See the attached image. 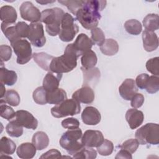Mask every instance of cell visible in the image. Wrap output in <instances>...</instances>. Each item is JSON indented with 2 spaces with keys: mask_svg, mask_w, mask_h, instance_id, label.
Listing matches in <instances>:
<instances>
[{
  "mask_svg": "<svg viewBox=\"0 0 159 159\" xmlns=\"http://www.w3.org/2000/svg\"><path fill=\"white\" fill-rule=\"evenodd\" d=\"M80 122L79 120L73 117L66 118L62 120L61 125L63 128L67 129H78L80 127Z\"/></svg>",
  "mask_w": 159,
  "mask_h": 159,
  "instance_id": "cell-45",
  "label": "cell"
},
{
  "mask_svg": "<svg viewBox=\"0 0 159 159\" xmlns=\"http://www.w3.org/2000/svg\"><path fill=\"white\" fill-rule=\"evenodd\" d=\"M17 80L16 73L12 70H9L4 67L0 68V81L1 83L7 85H14Z\"/></svg>",
  "mask_w": 159,
  "mask_h": 159,
  "instance_id": "cell-27",
  "label": "cell"
},
{
  "mask_svg": "<svg viewBox=\"0 0 159 159\" xmlns=\"http://www.w3.org/2000/svg\"><path fill=\"white\" fill-rule=\"evenodd\" d=\"M30 43L36 47H43L46 42L43 27L40 22L31 23L29 25V32L27 37Z\"/></svg>",
  "mask_w": 159,
  "mask_h": 159,
  "instance_id": "cell-9",
  "label": "cell"
},
{
  "mask_svg": "<svg viewBox=\"0 0 159 159\" xmlns=\"http://www.w3.org/2000/svg\"><path fill=\"white\" fill-rule=\"evenodd\" d=\"M101 52L105 55L113 56L119 50V45L116 40L112 39H106L103 44L100 46Z\"/></svg>",
  "mask_w": 159,
  "mask_h": 159,
  "instance_id": "cell-28",
  "label": "cell"
},
{
  "mask_svg": "<svg viewBox=\"0 0 159 159\" xmlns=\"http://www.w3.org/2000/svg\"><path fill=\"white\" fill-rule=\"evenodd\" d=\"M84 1H58V2L65 6L74 15L83 6Z\"/></svg>",
  "mask_w": 159,
  "mask_h": 159,
  "instance_id": "cell-42",
  "label": "cell"
},
{
  "mask_svg": "<svg viewBox=\"0 0 159 159\" xmlns=\"http://www.w3.org/2000/svg\"><path fill=\"white\" fill-rule=\"evenodd\" d=\"M149 78V75L147 73H142L138 75L135 79V84L137 88L140 89H145L147 81Z\"/></svg>",
  "mask_w": 159,
  "mask_h": 159,
  "instance_id": "cell-48",
  "label": "cell"
},
{
  "mask_svg": "<svg viewBox=\"0 0 159 159\" xmlns=\"http://www.w3.org/2000/svg\"><path fill=\"white\" fill-rule=\"evenodd\" d=\"M21 17L32 23L38 22L41 19V12L31 2H24L19 7Z\"/></svg>",
  "mask_w": 159,
  "mask_h": 159,
  "instance_id": "cell-10",
  "label": "cell"
},
{
  "mask_svg": "<svg viewBox=\"0 0 159 159\" xmlns=\"http://www.w3.org/2000/svg\"><path fill=\"white\" fill-rule=\"evenodd\" d=\"M5 92H6V89L4 86V84L1 83V91H0V98L2 99L3 97L5 96Z\"/></svg>",
  "mask_w": 159,
  "mask_h": 159,
  "instance_id": "cell-51",
  "label": "cell"
},
{
  "mask_svg": "<svg viewBox=\"0 0 159 159\" xmlns=\"http://www.w3.org/2000/svg\"><path fill=\"white\" fill-rule=\"evenodd\" d=\"M72 98L80 103L91 104L94 99V93L90 86H84L73 93Z\"/></svg>",
  "mask_w": 159,
  "mask_h": 159,
  "instance_id": "cell-15",
  "label": "cell"
},
{
  "mask_svg": "<svg viewBox=\"0 0 159 159\" xmlns=\"http://www.w3.org/2000/svg\"><path fill=\"white\" fill-rule=\"evenodd\" d=\"M61 153L57 149H50L47 152L44 153L42 156L40 157V158H61Z\"/></svg>",
  "mask_w": 159,
  "mask_h": 159,
  "instance_id": "cell-49",
  "label": "cell"
},
{
  "mask_svg": "<svg viewBox=\"0 0 159 159\" xmlns=\"http://www.w3.org/2000/svg\"><path fill=\"white\" fill-rule=\"evenodd\" d=\"M81 111L80 103L74 99H66L51 109L52 115L56 118L78 114Z\"/></svg>",
  "mask_w": 159,
  "mask_h": 159,
  "instance_id": "cell-6",
  "label": "cell"
},
{
  "mask_svg": "<svg viewBox=\"0 0 159 159\" xmlns=\"http://www.w3.org/2000/svg\"><path fill=\"white\" fill-rule=\"evenodd\" d=\"M64 11L59 7L47 9L41 12L40 21L46 24V32L51 36L59 34Z\"/></svg>",
  "mask_w": 159,
  "mask_h": 159,
  "instance_id": "cell-3",
  "label": "cell"
},
{
  "mask_svg": "<svg viewBox=\"0 0 159 159\" xmlns=\"http://www.w3.org/2000/svg\"><path fill=\"white\" fill-rule=\"evenodd\" d=\"M12 120H14L19 125L27 129L35 130L38 126L37 119L30 112L25 110L16 111V116Z\"/></svg>",
  "mask_w": 159,
  "mask_h": 159,
  "instance_id": "cell-11",
  "label": "cell"
},
{
  "mask_svg": "<svg viewBox=\"0 0 159 159\" xmlns=\"http://www.w3.org/2000/svg\"><path fill=\"white\" fill-rule=\"evenodd\" d=\"M17 15L16 9L11 6H4L0 8V18L2 22L8 24H14Z\"/></svg>",
  "mask_w": 159,
  "mask_h": 159,
  "instance_id": "cell-22",
  "label": "cell"
},
{
  "mask_svg": "<svg viewBox=\"0 0 159 159\" xmlns=\"http://www.w3.org/2000/svg\"><path fill=\"white\" fill-rule=\"evenodd\" d=\"M78 30L79 27L75 23V19L69 13H65L61 20V29L58 34L60 39L65 42H70L73 40Z\"/></svg>",
  "mask_w": 159,
  "mask_h": 159,
  "instance_id": "cell-7",
  "label": "cell"
},
{
  "mask_svg": "<svg viewBox=\"0 0 159 159\" xmlns=\"http://www.w3.org/2000/svg\"><path fill=\"white\" fill-rule=\"evenodd\" d=\"M81 119L86 125H96L100 122L101 116L96 107L88 106L83 110L81 114Z\"/></svg>",
  "mask_w": 159,
  "mask_h": 159,
  "instance_id": "cell-13",
  "label": "cell"
},
{
  "mask_svg": "<svg viewBox=\"0 0 159 159\" xmlns=\"http://www.w3.org/2000/svg\"><path fill=\"white\" fill-rule=\"evenodd\" d=\"M81 70L83 73V86L94 85L100 78V71L98 68H93L90 69H85L81 67Z\"/></svg>",
  "mask_w": 159,
  "mask_h": 159,
  "instance_id": "cell-20",
  "label": "cell"
},
{
  "mask_svg": "<svg viewBox=\"0 0 159 159\" xmlns=\"http://www.w3.org/2000/svg\"><path fill=\"white\" fill-rule=\"evenodd\" d=\"M98 61V58L94 52L89 50L83 53L81 58L82 67L85 69L93 68L95 66Z\"/></svg>",
  "mask_w": 159,
  "mask_h": 159,
  "instance_id": "cell-29",
  "label": "cell"
},
{
  "mask_svg": "<svg viewBox=\"0 0 159 159\" xmlns=\"http://www.w3.org/2000/svg\"><path fill=\"white\" fill-rule=\"evenodd\" d=\"M135 139L141 145H158L159 143V125L147 123L137 130Z\"/></svg>",
  "mask_w": 159,
  "mask_h": 159,
  "instance_id": "cell-5",
  "label": "cell"
},
{
  "mask_svg": "<svg viewBox=\"0 0 159 159\" xmlns=\"http://www.w3.org/2000/svg\"><path fill=\"white\" fill-rule=\"evenodd\" d=\"M11 45L17 55L16 61L18 64H25L32 58L33 54L31 45L27 40L19 39Z\"/></svg>",
  "mask_w": 159,
  "mask_h": 159,
  "instance_id": "cell-8",
  "label": "cell"
},
{
  "mask_svg": "<svg viewBox=\"0 0 159 159\" xmlns=\"http://www.w3.org/2000/svg\"><path fill=\"white\" fill-rule=\"evenodd\" d=\"M116 159H117V158H132V154L130 153H129V152H127V150H124V149H122L118 152V153H117L116 156Z\"/></svg>",
  "mask_w": 159,
  "mask_h": 159,
  "instance_id": "cell-50",
  "label": "cell"
},
{
  "mask_svg": "<svg viewBox=\"0 0 159 159\" xmlns=\"http://www.w3.org/2000/svg\"><path fill=\"white\" fill-rule=\"evenodd\" d=\"M93 44L91 39H89L87 35L83 33L79 34L75 41L73 43V47L79 56L82 55L87 51L91 50Z\"/></svg>",
  "mask_w": 159,
  "mask_h": 159,
  "instance_id": "cell-16",
  "label": "cell"
},
{
  "mask_svg": "<svg viewBox=\"0 0 159 159\" xmlns=\"http://www.w3.org/2000/svg\"><path fill=\"white\" fill-rule=\"evenodd\" d=\"M1 27L2 32L9 40L11 44L19 39H22L18 35L14 24H8L2 22Z\"/></svg>",
  "mask_w": 159,
  "mask_h": 159,
  "instance_id": "cell-26",
  "label": "cell"
},
{
  "mask_svg": "<svg viewBox=\"0 0 159 159\" xmlns=\"http://www.w3.org/2000/svg\"><path fill=\"white\" fill-rule=\"evenodd\" d=\"M32 143L35 147L37 150H42L48 147L49 139L46 133L42 131H38L33 135Z\"/></svg>",
  "mask_w": 159,
  "mask_h": 159,
  "instance_id": "cell-25",
  "label": "cell"
},
{
  "mask_svg": "<svg viewBox=\"0 0 159 159\" xmlns=\"http://www.w3.org/2000/svg\"><path fill=\"white\" fill-rule=\"evenodd\" d=\"M55 1H37V2L39 3V4H47V3H52V2H54Z\"/></svg>",
  "mask_w": 159,
  "mask_h": 159,
  "instance_id": "cell-52",
  "label": "cell"
},
{
  "mask_svg": "<svg viewBox=\"0 0 159 159\" xmlns=\"http://www.w3.org/2000/svg\"><path fill=\"white\" fill-rule=\"evenodd\" d=\"M139 146V143L136 139H130L124 142L121 145L120 148L122 149L127 150V152L132 154L136 152Z\"/></svg>",
  "mask_w": 159,
  "mask_h": 159,
  "instance_id": "cell-43",
  "label": "cell"
},
{
  "mask_svg": "<svg viewBox=\"0 0 159 159\" xmlns=\"http://www.w3.org/2000/svg\"><path fill=\"white\" fill-rule=\"evenodd\" d=\"M143 47L148 52L155 50L158 47V38L154 32L145 30L142 33Z\"/></svg>",
  "mask_w": 159,
  "mask_h": 159,
  "instance_id": "cell-18",
  "label": "cell"
},
{
  "mask_svg": "<svg viewBox=\"0 0 159 159\" xmlns=\"http://www.w3.org/2000/svg\"><path fill=\"white\" fill-rule=\"evenodd\" d=\"M79 57L73 43L68 44L63 55L52 59L49 66L50 71L62 74L72 71L77 66V59Z\"/></svg>",
  "mask_w": 159,
  "mask_h": 159,
  "instance_id": "cell-2",
  "label": "cell"
},
{
  "mask_svg": "<svg viewBox=\"0 0 159 159\" xmlns=\"http://www.w3.org/2000/svg\"><path fill=\"white\" fill-rule=\"evenodd\" d=\"M32 97L34 102L38 104L45 105L47 103V91L43 86L37 88L33 92Z\"/></svg>",
  "mask_w": 159,
  "mask_h": 159,
  "instance_id": "cell-35",
  "label": "cell"
},
{
  "mask_svg": "<svg viewBox=\"0 0 159 159\" xmlns=\"http://www.w3.org/2000/svg\"><path fill=\"white\" fill-rule=\"evenodd\" d=\"M138 91V88L133 79L125 80L119 88V93L120 96L126 101H129L132 97Z\"/></svg>",
  "mask_w": 159,
  "mask_h": 159,
  "instance_id": "cell-14",
  "label": "cell"
},
{
  "mask_svg": "<svg viewBox=\"0 0 159 159\" xmlns=\"http://www.w3.org/2000/svg\"><path fill=\"white\" fill-rule=\"evenodd\" d=\"M146 68L148 71L154 76L159 75V58L158 57L149 59L146 63Z\"/></svg>",
  "mask_w": 159,
  "mask_h": 159,
  "instance_id": "cell-41",
  "label": "cell"
},
{
  "mask_svg": "<svg viewBox=\"0 0 159 159\" xmlns=\"http://www.w3.org/2000/svg\"><path fill=\"white\" fill-rule=\"evenodd\" d=\"M6 131L11 137H19L23 134V127L19 125L14 120H11L7 124Z\"/></svg>",
  "mask_w": 159,
  "mask_h": 159,
  "instance_id": "cell-34",
  "label": "cell"
},
{
  "mask_svg": "<svg viewBox=\"0 0 159 159\" xmlns=\"http://www.w3.org/2000/svg\"><path fill=\"white\" fill-rule=\"evenodd\" d=\"M62 78V74L48 71L43 80V88L46 91H52L58 88L59 83Z\"/></svg>",
  "mask_w": 159,
  "mask_h": 159,
  "instance_id": "cell-19",
  "label": "cell"
},
{
  "mask_svg": "<svg viewBox=\"0 0 159 159\" xmlns=\"http://www.w3.org/2000/svg\"><path fill=\"white\" fill-rule=\"evenodd\" d=\"M144 96L141 93H136L130 99V105L134 108L140 107L144 102Z\"/></svg>",
  "mask_w": 159,
  "mask_h": 159,
  "instance_id": "cell-47",
  "label": "cell"
},
{
  "mask_svg": "<svg viewBox=\"0 0 159 159\" xmlns=\"http://www.w3.org/2000/svg\"><path fill=\"white\" fill-rule=\"evenodd\" d=\"M125 30L131 35H139L142 30V26L140 21L136 19H130L124 23Z\"/></svg>",
  "mask_w": 159,
  "mask_h": 159,
  "instance_id": "cell-32",
  "label": "cell"
},
{
  "mask_svg": "<svg viewBox=\"0 0 159 159\" xmlns=\"http://www.w3.org/2000/svg\"><path fill=\"white\" fill-rule=\"evenodd\" d=\"M113 150V143L107 139H104L102 143L97 147L98 152L102 156L110 155L112 153Z\"/></svg>",
  "mask_w": 159,
  "mask_h": 159,
  "instance_id": "cell-38",
  "label": "cell"
},
{
  "mask_svg": "<svg viewBox=\"0 0 159 159\" xmlns=\"http://www.w3.org/2000/svg\"><path fill=\"white\" fill-rule=\"evenodd\" d=\"M106 6V1H84L83 6L76 12V18L84 29L91 30L97 27L101 17L100 12Z\"/></svg>",
  "mask_w": 159,
  "mask_h": 159,
  "instance_id": "cell-1",
  "label": "cell"
},
{
  "mask_svg": "<svg viewBox=\"0 0 159 159\" xmlns=\"http://www.w3.org/2000/svg\"><path fill=\"white\" fill-rule=\"evenodd\" d=\"M20 98L18 93L14 89L7 90L5 94L4 99H1V101L7 103L11 106H17L20 103Z\"/></svg>",
  "mask_w": 159,
  "mask_h": 159,
  "instance_id": "cell-33",
  "label": "cell"
},
{
  "mask_svg": "<svg viewBox=\"0 0 159 159\" xmlns=\"http://www.w3.org/2000/svg\"><path fill=\"white\" fill-rule=\"evenodd\" d=\"M16 149V144L10 139L3 137L0 141V153L4 155H12Z\"/></svg>",
  "mask_w": 159,
  "mask_h": 159,
  "instance_id": "cell-31",
  "label": "cell"
},
{
  "mask_svg": "<svg viewBox=\"0 0 159 159\" xmlns=\"http://www.w3.org/2000/svg\"><path fill=\"white\" fill-rule=\"evenodd\" d=\"M82 135V131L79 128L69 129L61 137L60 145L69 155H73L84 147L81 142Z\"/></svg>",
  "mask_w": 159,
  "mask_h": 159,
  "instance_id": "cell-4",
  "label": "cell"
},
{
  "mask_svg": "<svg viewBox=\"0 0 159 159\" xmlns=\"http://www.w3.org/2000/svg\"><path fill=\"white\" fill-rule=\"evenodd\" d=\"M32 57L34 61L43 70L50 71V64L54 57L50 55L45 52L34 53Z\"/></svg>",
  "mask_w": 159,
  "mask_h": 159,
  "instance_id": "cell-24",
  "label": "cell"
},
{
  "mask_svg": "<svg viewBox=\"0 0 159 159\" xmlns=\"http://www.w3.org/2000/svg\"><path fill=\"white\" fill-rule=\"evenodd\" d=\"M125 119L131 129H135L139 127L144 119V115L141 111L135 108L129 109L125 114Z\"/></svg>",
  "mask_w": 159,
  "mask_h": 159,
  "instance_id": "cell-17",
  "label": "cell"
},
{
  "mask_svg": "<svg viewBox=\"0 0 159 159\" xmlns=\"http://www.w3.org/2000/svg\"><path fill=\"white\" fill-rule=\"evenodd\" d=\"M91 39L94 44H96L98 46H101L104 41L105 35L101 29L99 27H95L91 30Z\"/></svg>",
  "mask_w": 159,
  "mask_h": 159,
  "instance_id": "cell-37",
  "label": "cell"
},
{
  "mask_svg": "<svg viewBox=\"0 0 159 159\" xmlns=\"http://www.w3.org/2000/svg\"><path fill=\"white\" fill-rule=\"evenodd\" d=\"M66 99V93L62 88H57L52 91H47V101L50 104L57 105Z\"/></svg>",
  "mask_w": 159,
  "mask_h": 159,
  "instance_id": "cell-23",
  "label": "cell"
},
{
  "mask_svg": "<svg viewBox=\"0 0 159 159\" xmlns=\"http://www.w3.org/2000/svg\"><path fill=\"white\" fill-rule=\"evenodd\" d=\"M97 157L96 151L92 147H84L81 150L73 155L74 158H86V159H94Z\"/></svg>",
  "mask_w": 159,
  "mask_h": 159,
  "instance_id": "cell-36",
  "label": "cell"
},
{
  "mask_svg": "<svg viewBox=\"0 0 159 159\" xmlns=\"http://www.w3.org/2000/svg\"><path fill=\"white\" fill-rule=\"evenodd\" d=\"M37 148L34 144L29 142H25L20 144L17 148V155L22 159L32 158L36 153Z\"/></svg>",
  "mask_w": 159,
  "mask_h": 159,
  "instance_id": "cell-21",
  "label": "cell"
},
{
  "mask_svg": "<svg viewBox=\"0 0 159 159\" xmlns=\"http://www.w3.org/2000/svg\"><path fill=\"white\" fill-rule=\"evenodd\" d=\"M6 103L0 101V115L2 118L7 119V120H11L16 116V112L14 109L5 104Z\"/></svg>",
  "mask_w": 159,
  "mask_h": 159,
  "instance_id": "cell-39",
  "label": "cell"
},
{
  "mask_svg": "<svg viewBox=\"0 0 159 159\" xmlns=\"http://www.w3.org/2000/svg\"><path fill=\"white\" fill-rule=\"evenodd\" d=\"M12 56V49L10 46L7 45H1L0 46V57L1 62L7 61Z\"/></svg>",
  "mask_w": 159,
  "mask_h": 159,
  "instance_id": "cell-46",
  "label": "cell"
},
{
  "mask_svg": "<svg viewBox=\"0 0 159 159\" xmlns=\"http://www.w3.org/2000/svg\"><path fill=\"white\" fill-rule=\"evenodd\" d=\"M145 89L150 94H154L159 90V78L158 76H149Z\"/></svg>",
  "mask_w": 159,
  "mask_h": 159,
  "instance_id": "cell-40",
  "label": "cell"
},
{
  "mask_svg": "<svg viewBox=\"0 0 159 159\" xmlns=\"http://www.w3.org/2000/svg\"><path fill=\"white\" fill-rule=\"evenodd\" d=\"M104 139L102 133L99 130H87L83 134L81 142L85 147H98L99 146Z\"/></svg>",
  "mask_w": 159,
  "mask_h": 159,
  "instance_id": "cell-12",
  "label": "cell"
},
{
  "mask_svg": "<svg viewBox=\"0 0 159 159\" xmlns=\"http://www.w3.org/2000/svg\"><path fill=\"white\" fill-rule=\"evenodd\" d=\"M15 27L18 35L21 39L28 37L29 25L27 23L25 22H19L15 25Z\"/></svg>",
  "mask_w": 159,
  "mask_h": 159,
  "instance_id": "cell-44",
  "label": "cell"
},
{
  "mask_svg": "<svg viewBox=\"0 0 159 159\" xmlns=\"http://www.w3.org/2000/svg\"><path fill=\"white\" fill-rule=\"evenodd\" d=\"M143 25L146 30L154 32L159 28V16L157 14H148L143 20Z\"/></svg>",
  "mask_w": 159,
  "mask_h": 159,
  "instance_id": "cell-30",
  "label": "cell"
}]
</instances>
